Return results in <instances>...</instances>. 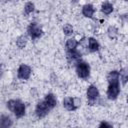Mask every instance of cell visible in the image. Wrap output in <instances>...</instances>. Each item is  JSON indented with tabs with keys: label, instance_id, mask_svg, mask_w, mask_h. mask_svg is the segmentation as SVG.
Here are the masks:
<instances>
[{
	"label": "cell",
	"instance_id": "1",
	"mask_svg": "<svg viewBox=\"0 0 128 128\" xmlns=\"http://www.w3.org/2000/svg\"><path fill=\"white\" fill-rule=\"evenodd\" d=\"M6 107L8 108L9 111H11L16 118H22L25 115L26 111V106L23 101L19 99H10L6 103Z\"/></svg>",
	"mask_w": 128,
	"mask_h": 128
},
{
	"label": "cell",
	"instance_id": "2",
	"mask_svg": "<svg viewBox=\"0 0 128 128\" xmlns=\"http://www.w3.org/2000/svg\"><path fill=\"white\" fill-rule=\"evenodd\" d=\"M86 97H87V103L90 106L98 104L100 101V92L98 88L93 84L89 85L86 90Z\"/></svg>",
	"mask_w": 128,
	"mask_h": 128
},
{
	"label": "cell",
	"instance_id": "3",
	"mask_svg": "<svg viewBox=\"0 0 128 128\" xmlns=\"http://www.w3.org/2000/svg\"><path fill=\"white\" fill-rule=\"evenodd\" d=\"M27 34L32 40H37L43 36L44 31L37 22H31L27 27Z\"/></svg>",
	"mask_w": 128,
	"mask_h": 128
},
{
	"label": "cell",
	"instance_id": "4",
	"mask_svg": "<svg viewBox=\"0 0 128 128\" xmlns=\"http://www.w3.org/2000/svg\"><path fill=\"white\" fill-rule=\"evenodd\" d=\"M90 65L85 62V61H80L77 63V65L75 66V71H76V74L77 76L80 78V79H88L89 76H90Z\"/></svg>",
	"mask_w": 128,
	"mask_h": 128
},
{
	"label": "cell",
	"instance_id": "5",
	"mask_svg": "<svg viewBox=\"0 0 128 128\" xmlns=\"http://www.w3.org/2000/svg\"><path fill=\"white\" fill-rule=\"evenodd\" d=\"M81 106V99L78 97L67 96L63 99V107L68 111H75Z\"/></svg>",
	"mask_w": 128,
	"mask_h": 128
},
{
	"label": "cell",
	"instance_id": "6",
	"mask_svg": "<svg viewBox=\"0 0 128 128\" xmlns=\"http://www.w3.org/2000/svg\"><path fill=\"white\" fill-rule=\"evenodd\" d=\"M50 111H51V109H50V107L46 104V102L44 101V99L38 101V103H37L36 106H35V114H36V116H37L39 119L46 117V116L49 114Z\"/></svg>",
	"mask_w": 128,
	"mask_h": 128
},
{
	"label": "cell",
	"instance_id": "7",
	"mask_svg": "<svg viewBox=\"0 0 128 128\" xmlns=\"http://www.w3.org/2000/svg\"><path fill=\"white\" fill-rule=\"evenodd\" d=\"M119 93H120V85H119V82L117 83H109L108 84V88H107V91H106V95H107V98L109 100H116L119 96Z\"/></svg>",
	"mask_w": 128,
	"mask_h": 128
},
{
	"label": "cell",
	"instance_id": "8",
	"mask_svg": "<svg viewBox=\"0 0 128 128\" xmlns=\"http://www.w3.org/2000/svg\"><path fill=\"white\" fill-rule=\"evenodd\" d=\"M32 68L26 64H20L17 69V77L21 80H28L31 76Z\"/></svg>",
	"mask_w": 128,
	"mask_h": 128
},
{
	"label": "cell",
	"instance_id": "9",
	"mask_svg": "<svg viewBox=\"0 0 128 128\" xmlns=\"http://www.w3.org/2000/svg\"><path fill=\"white\" fill-rule=\"evenodd\" d=\"M81 52L78 51L77 49L75 50H71V51H66V59L70 64H75V66L77 65L78 62L81 61Z\"/></svg>",
	"mask_w": 128,
	"mask_h": 128
},
{
	"label": "cell",
	"instance_id": "10",
	"mask_svg": "<svg viewBox=\"0 0 128 128\" xmlns=\"http://www.w3.org/2000/svg\"><path fill=\"white\" fill-rule=\"evenodd\" d=\"M95 13V8L92 4L90 3H87L85 5H83L82 7V15L86 18H93V15Z\"/></svg>",
	"mask_w": 128,
	"mask_h": 128
},
{
	"label": "cell",
	"instance_id": "11",
	"mask_svg": "<svg viewBox=\"0 0 128 128\" xmlns=\"http://www.w3.org/2000/svg\"><path fill=\"white\" fill-rule=\"evenodd\" d=\"M44 101H45L46 104L50 107L51 110L54 109V108L56 107V105H57V98H56V96H55L53 93H48V94H46L45 97H44Z\"/></svg>",
	"mask_w": 128,
	"mask_h": 128
},
{
	"label": "cell",
	"instance_id": "12",
	"mask_svg": "<svg viewBox=\"0 0 128 128\" xmlns=\"http://www.w3.org/2000/svg\"><path fill=\"white\" fill-rule=\"evenodd\" d=\"M87 47H88V50L90 52H97L100 49V43L94 37H89L88 38V45H87Z\"/></svg>",
	"mask_w": 128,
	"mask_h": 128
},
{
	"label": "cell",
	"instance_id": "13",
	"mask_svg": "<svg viewBox=\"0 0 128 128\" xmlns=\"http://www.w3.org/2000/svg\"><path fill=\"white\" fill-rule=\"evenodd\" d=\"M12 125H13V120L11 119V117L2 114L0 118V128H11Z\"/></svg>",
	"mask_w": 128,
	"mask_h": 128
},
{
	"label": "cell",
	"instance_id": "14",
	"mask_svg": "<svg viewBox=\"0 0 128 128\" xmlns=\"http://www.w3.org/2000/svg\"><path fill=\"white\" fill-rule=\"evenodd\" d=\"M106 79L108 81V84L109 83H117L120 81V76H119V71L117 70H112L110 71L107 76H106Z\"/></svg>",
	"mask_w": 128,
	"mask_h": 128
},
{
	"label": "cell",
	"instance_id": "15",
	"mask_svg": "<svg viewBox=\"0 0 128 128\" xmlns=\"http://www.w3.org/2000/svg\"><path fill=\"white\" fill-rule=\"evenodd\" d=\"M79 45V42L76 40V38L74 37H70L66 40V43H65V48H66V51H71V50H75L77 49V46Z\"/></svg>",
	"mask_w": 128,
	"mask_h": 128
},
{
	"label": "cell",
	"instance_id": "16",
	"mask_svg": "<svg viewBox=\"0 0 128 128\" xmlns=\"http://www.w3.org/2000/svg\"><path fill=\"white\" fill-rule=\"evenodd\" d=\"M114 7L110 2H103L101 4V12L105 15H109L113 12Z\"/></svg>",
	"mask_w": 128,
	"mask_h": 128
},
{
	"label": "cell",
	"instance_id": "17",
	"mask_svg": "<svg viewBox=\"0 0 128 128\" xmlns=\"http://www.w3.org/2000/svg\"><path fill=\"white\" fill-rule=\"evenodd\" d=\"M119 76H120L122 85H125L126 83H128V67L121 68L119 71Z\"/></svg>",
	"mask_w": 128,
	"mask_h": 128
},
{
	"label": "cell",
	"instance_id": "18",
	"mask_svg": "<svg viewBox=\"0 0 128 128\" xmlns=\"http://www.w3.org/2000/svg\"><path fill=\"white\" fill-rule=\"evenodd\" d=\"M27 42H28L27 36L21 35V36H19V37L16 39V46H17L19 49H23V48L27 45Z\"/></svg>",
	"mask_w": 128,
	"mask_h": 128
},
{
	"label": "cell",
	"instance_id": "19",
	"mask_svg": "<svg viewBox=\"0 0 128 128\" xmlns=\"http://www.w3.org/2000/svg\"><path fill=\"white\" fill-rule=\"evenodd\" d=\"M107 35L110 39H116L118 36V29L115 26H109L107 29Z\"/></svg>",
	"mask_w": 128,
	"mask_h": 128
},
{
	"label": "cell",
	"instance_id": "20",
	"mask_svg": "<svg viewBox=\"0 0 128 128\" xmlns=\"http://www.w3.org/2000/svg\"><path fill=\"white\" fill-rule=\"evenodd\" d=\"M35 10V4L33 2H26L24 5V14L28 16Z\"/></svg>",
	"mask_w": 128,
	"mask_h": 128
},
{
	"label": "cell",
	"instance_id": "21",
	"mask_svg": "<svg viewBox=\"0 0 128 128\" xmlns=\"http://www.w3.org/2000/svg\"><path fill=\"white\" fill-rule=\"evenodd\" d=\"M63 33H64V35H66V36H71L72 34H73V32H74V28H73V26L71 25V24H69V23H67V24H65L64 26H63Z\"/></svg>",
	"mask_w": 128,
	"mask_h": 128
},
{
	"label": "cell",
	"instance_id": "22",
	"mask_svg": "<svg viewBox=\"0 0 128 128\" xmlns=\"http://www.w3.org/2000/svg\"><path fill=\"white\" fill-rule=\"evenodd\" d=\"M98 128H113V125H112L111 123L107 122V121H102V122L99 124Z\"/></svg>",
	"mask_w": 128,
	"mask_h": 128
},
{
	"label": "cell",
	"instance_id": "23",
	"mask_svg": "<svg viewBox=\"0 0 128 128\" xmlns=\"http://www.w3.org/2000/svg\"><path fill=\"white\" fill-rule=\"evenodd\" d=\"M126 102H127V104H128V94H127V96H126Z\"/></svg>",
	"mask_w": 128,
	"mask_h": 128
}]
</instances>
